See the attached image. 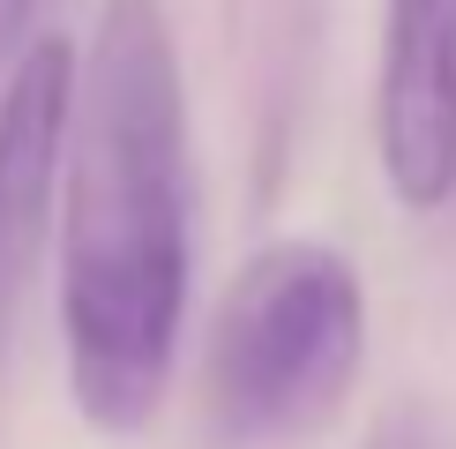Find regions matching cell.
Segmentation results:
<instances>
[{
    "label": "cell",
    "instance_id": "1",
    "mask_svg": "<svg viewBox=\"0 0 456 449\" xmlns=\"http://www.w3.org/2000/svg\"><path fill=\"white\" fill-rule=\"evenodd\" d=\"M61 352L98 435H142L165 404L195 277L187 68L165 0H105L75 53L61 150Z\"/></svg>",
    "mask_w": 456,
    "mask_h": 449
},
{
    "label": "cell",
    "instance_id": "2",
    "mask_svg": "<svg viewBox=\"0 0 456 449\" xmlns=\"http://www.w3.org/2000/svg\"><path fill=\"white\" fill-rule=\"evenodd\" d=\"M367 367V285L330 240H270L232 270L202 345V404L232 449L299 442Z\"/></svg>",
    "mask_w": 456,
    "mask_h": 449
},
{
    "label": "cell",
    "instance_id": "3",
    "mask_svg": "<svg viewBox=\"0 0 456 449\" xmlns=\"http://www.w3.org/2000/svg\"><path fill=\"white\" fill-rule=\"evenodd\" d=\"M374 158L411 217L456 202V0H382Z\"/></svg>",
    "mask_w": 456,
    "mask_h": 449
},
{
    "label": "cell",
    "instance_id": "4",
    "mask_svg": "<svg viewBox=\"0 0 456 449\" xmlns=\"http://www.w3.org/2000/svg\"><path fill=\"white\" fill-rule=\"evenodd\" d=\"M68 105H75V45L61 30H37L0 75V322L15 314L37 270V248L53 233Z\"/></svg>",
    "mask_w": 456,
    "mask_h": 449
},
{
    "label": "cell",
    "instance_id": "5",
    "mask_svg": "<svg viewBox=\"0 0 456 449\" xmlns=\"http://www.w3.org/2000/svg\"><path fill=\"white\" fill-rule=\"evenodd\" d=\"M359 449H456V420L434 397H389L367 420Z\"/></svg>",
    "mask_w": 456,
    "mask_h": 449
},
{
    "label": "cell",
    "instance_id": "6",
    "mask_svg": "<svg viewBox=\"0 0 456 449\" xmlns=\"http://www.w3.org/2000/svg\"><path fill=\"white\" fill-rule=\"evenodd\" d=\"M37 15H45V0H0V75H8V61L37 37Z\"/></svg>",
    "mask_w": 456,
    "mask_h": 449
}]
</instances>
